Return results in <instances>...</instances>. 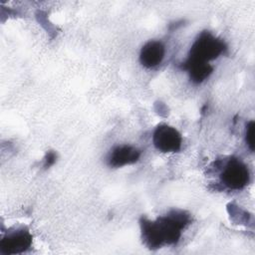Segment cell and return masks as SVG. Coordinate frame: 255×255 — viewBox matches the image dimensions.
I'll list each match as a JSON object with an SVG mask.
<instances>
[{"mask_svg":"<svg viewBox=\"0 0 255 255\" xmlns=\"http://www.w3.org/2000/svg\"><path fill=\"white\" fill-rule=\"evenodd\" d=\"M189 222V214L182 210H171L154 221L141 218L140 229L143 242L150 249L175 244Z\"/></svg>","mask_w":255,"mask_h":255,"instance_id":"6da1fadb","label":"cell"},{"mask_svg":"<svg viewBox=\"0 0 255 255\" xmlns=\"http://www.w3.org/2000/svg\"><path fill=\"white\" fill-rule=\"evenodd\" d=\"M226 50L225 43L210 32H201L194 40L188 54V61L209 63Z\"/></svg>","mask_w":255,"mask_h":255,"instance_id":"7a4b0ae2","label":"cell"},{"mask_svg":"<svg viewBox=\"0 0 255 255\" xmlns=\"http://www.w3.org/2000/svg\"><path fill=\"white\" fill-rule=\"evenodd\" d=\"M222 183L229 189H243L250 180V173L247 165L240 159L232 157L228 159L220 173Z\"/></svg>","mask_w":255,"mask_h":255,"instance_id":"3957f363","label":"cell"},{"mask_svg":"<svg viewBox=\"0 0 255 255\" xmlns=\"http://www.w3.org/2000/svg\"><path fill=\"white\" fill-rule=\"evenodd\" d=\"M152 143L161 152H177L181 148L182 137L175 128L160 124L152 133Z\"/></svg>","mask_w":255,"mask_h":255,"instance_id":"277c9868","label":"cell"},{"mask_svg":"<svg viewBox=\"0 0 255 255\" xmlns=\"http://www.w3.org/2000/svg\"><path fill=\"white\" fill-rule=\"evenodd\" d=\"M32 235L28 229L17 228L9 231L0 241V253L5 255L20 254L30 248Z\"/></svg>","mask_w":255,"mask_h":255,"instance_id":"5b68a950","label":"cell"},{"mask_svg":"<svg viewBox=\"0 0 255 255\" xmlns=\"http://www.w3.org/2000/svg\"><path fill=\"white\" fill-rule=\"evenodd\" d=\"M141 152L132 145L123 144L114 147L107 158L108 164L112 167H123L133 164L140 158Z\"/></svg>","mask_w":255,"mask_h":255,"instance_id":"8992f818","label":"cell"},{"mask_svg":"<svg viewBox=\"0 0 255 255\" xmlns=\"http://www.w3.org/2000/svg\"><path fill=\"white\" fill-rule=\"evenodd\" d=\"M165 55L164 45L157 40L146 42L139 53V62L146 69L157 67L163 60Z\"/></svg>","mask_w":255,"mask_h":255,"instance_id":"52a82bcc","label":"cell"},{"mask_svg":"<svg viewBox=\"0 0 255 255\" xmlns=\"http://www.w3.org/2000/svg\"><path fill=\"white\" fill-rule=\"evenodd\" d=\"M182 67L187 71L191 82L194 84L202 83L213 72V67L209 63H199L186 60Z\"/></svg>","mask_w":255,"mask_h":255,"instance_id":"ba28073f","label":"cell"},{"mask_svg":"<svg viewBox=\"0 0 255 255\" xmlns=\"http://www.w3.org/2000/svg\"><path fill=\"white\" fill-rule=\"evenodd\" d=\"M245 140L246 143L251 151L254 150V122L250 121L246 125V131H245Z\"/></svg>","mask_w":255,"mask_h":255,"instance_id":"9c48e42d","label":"cell"},{"mask_svg":"<svg viewBox=\"0 0 255 255\" xmlns=\"http://www.w3.org/2000/svg\"><path fill=\"white\" fill-rule=\"evenodd\" d=\"M57 158V154L54 151H49L47 152L45 159H44V167H50L51 165H53L56 161Z\"/></svg>","mask_w":255,"mask_h":255,"instance_id":"30bf717a","label":"cell"}]
</instances>
